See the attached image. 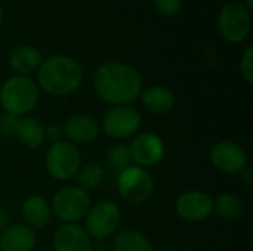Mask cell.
I'll list each match as a JSON object with an SVG mask.
<instances>
[{"label": "cell", "instance_id": "1", "mask_svg": "<svg viewBox=\"0 0 253 251\" xmlns=\"http://www.w3.org/2000/svg\"><path fill=\"white\" fill-rule=\"evenodd\" d=\"M92 84L96 95L113 107L129 105L144 90L139 71L119 61L102 62L93 72Z\"/></svg>", "mask_w": 253, "mask_h": 251}, {"label": "cell", "instance_id": "2", "mask_svg": "<svg viewBox=\"0 0 253 251\" xmlns=\"http://www.w3.org/2000/svg\"><path fill=\"white\" fill-rule=\"evenodd\" d=\"M83 81V68L68 55H52L37 68V86L50 96H68Z\"/></svg>", "mask_w": 253, "mask_h": 251}, {"label": "cell", "instance_id": "3", "mask_svg": "<svg viewBox=\"0 0 253 251\" xmlns=\"http://www.w3.org/2000/svg\"><path fill=\"white\" fill-rule=\"evenodd\" d=\"M40 89L27 75H12L0 87V105L4 112L15 117H25L39 102Z\"/></svg>", "mask_w": 253, "mask_h": 251}, {"label": "cell", "instance_id": "4", "mask_svg": "<svg viewBox=\"0 0 253 251\" xmlns=\"http://www.w3.org/2000/svg\"><path fill=\"white\" fill-rule=\"evenodd\" d=\"M44 166L53 179L68 180L74 178L82 167L80 151L74 143L68 141L52 142L46 152Z\"/></svg>", "mask_w": 253, "mask_h": 251}, {"label": "cell", "instance_id": "5", "mask_svg": "<svg viewBox=\"0 0 253 251\" xmlns=\"http://www.w3.org/2000/svg\"><path fill=\"white\" fill-rule=\"evenodd\" d=\"M218 28L228 43H243L251 33V12L245 7V3H225L218 13Z\"/></svg>", "mask_w": 253, "mask_h": 251}, {"label": "cell", "instance_id": "6", "mask_svg": "<svg viewBox=\"0 0 253 251\" xmlns=\"http://www.w3.org/2000/svg\"><path fill=\"white\" fill-rule=\"evenodd\" d=\"M117 191L126 203L142 204L154 191V179L147 169L130 166L119 173Z\"/></svg>", "mask_w": 253, "mask_h": 251}, {"label": "cell", "instance_id": "7", "mask_svg": "<svg viewBox=\"0 0 253 251\" xmlns=\"http://www.w3.org/2000/svg\"><path fill=\"white\" fill-rule=\"evenodd\" d=\"M52 212L65 223H76L82 220L90 209L89 192L80 186H67L59 189L52 200Z\"/></svg>", "mask_w": 253, "mask_h": 251}, {"label": "cell", "instance_id": "8", "mask_svg": "<svg viewBox=\"0 0 253 251\" xmlns=\"http://www.w3.org/2000/svg\"><path fill=\"white\" fill-rule=\"evenodd\" d=\"M84 217V231L87 232V235L101 241L116 232L122 215L116 203L105 200L90 207Z\"/></svg>", "mask_w": 253, "mask_h": 251}, {"label": "cell", "instance_id": "9", "mask_svg": "<svg viewBox=\"0 0 253 251\" xmlns=\"http://www.w3.org/2000/svg\"><path fill=\"white\" fill-rule=\"evenodd\" d=\"M141 127L139 112L129 105H119L110 108L102 118V129L105 135L116 141H123L133 136Z\"/></svg>", "mask_w": 253, "mask_h": 251}, {"label": "cell", "instance_id": "10", "mask_svg": "<svg viewBox=\"0 0 253 251\" xmlns=\"http://www.w3.org/2000/svg\"><path fill=\"white\" fill-rule=\"evenodd\" d=\"M129 151H130L132 161H135L138 167L147 169V167L157 166L165 158L166 146L160 136L147 132L138 135L132 141Z\"/></svg>", "mask_w": 253, "mask_h": 251}, {"label": "cell", "instance_id": "11", "mask_svg": "<svg viewBox=\"0 0 253 251\" xmlns=\"http://www.w3.org/2000/svg\"><path fill=\"white\" fill-rule=\"evenodd\" d=\"M211 163L222 173L236 175L248 166V155L245 149L231 141L216 142L209 152Z\"/></svg>", "mask_w": 253, "mask_h": 251}, {"label": "cell", "instance_id": "12", "mask_svg": "<svg viewBox=\"0 0 253 251\" xmlns=\"http://www.w3.org/2000/svg\"><path fill=\"white\" fill-rule=\"evenodd\" d=\"M175 210L179 217L190 222H199L212 215L213 200L202 191H185L176 198Z\"/></svg>", "mask_w": 253, "mask_h": 251}, {"label": "cell", "instance_id": "13", "mask_svg": "<svg viewBox=\"0 0 253 251\" xmlns=\"http://www.w3.org/2000/svg\"><path fill=\"white\" fill-rule=\"evenodd\" d=\"M53 251H93L92 240L84 228L76 223H64L55 231Z\"/></svg>", "mask_w": 253, "mask_h": 251}, {"label": "cell", "instance_id": "14", "mask_svg": "<svg viewBox=\"0 0 253 251\" xmlns=\"http://www.w3.org/2000/svg\"><path fill=\"white\" fill-rule=\"evenodd\" d=\"M62 133L67 136L68 142L74 145H87L96 141L99 135V124L93 117L73 115L65 120Z\"/></svg>", "mask_w": 253, "mask_h": 251}, {"label": "cell", "instance_id": "15", "mask_svg": "<svg viewBox=\"0 0 253 251\" xmlns=\"http://www.w3.org/2000/svg\"><path fill=\"white\" fill-rule=\"evenodd\" d=\"M34 246V229L27 225H9L0 234V251H31Z\"/></svg>", "mask_w": 253, "mask_h": 251}, {"label": "cell", "instance_id": "16", "mask_svg": "<svg viewBox=\"0 0 253 251\" xmlns=\"http://www.w3.org/2000/svg\"><path fill=\"white\" fill-rule=\"evenodd\" d=\"M142 105L153 114L165 115L173 111L176 105V98L169 87L165 86H150L141 92Z\"/></svg>", "mask_w": 253, "mask_h": 251}, {"label": "cell", "instance_id": "17", "mask_svg": "<svg viewBox=\"0 0 253 251\" xmlns=\"http://www.w3.org/2000/svg\"><path fill=\"white\" fill-rule=\"evenodd\" d=\"M43 61V55L34 46L22 44L15 47L9 55V65L16 75H27L37 71Z\"/></svg>", "mask_w": 253, "mask_h": 251}, {"label": "cell", "instance_id": "18", "mask_svg": "<svg viewBox=\"0 0 253 251\" xmlns=\"http://www.w3.org/2000/svg\"><path fill=\"white\" fill-rule=\"evenodd\" d=\"M22 217L31 229H42L50 222L52 209L43 197L33 195L22 203Z\"/></svg>", "mask_w": 253, "mask_h": 251}, {"label": "cell", "instance_id": "19", "mask_svg": "<svg viewBox=\"0 0 253 251\" xmlns=\"http://www.w3.org/2000/svg\"><path fill=\"white\" fill-rule=\"evenodd\" d=\"M15 136L25 148H30V149H36L42 146V143L46 139L43 124L37 118L27 117V115L18 120Z\"/></svg>", "mask_w": 253, "mask_h": 251}, {"label": "cell", "instance_id": "20", "mask_svg": "<svg viewBox=\"0 0 253 251\" xmlns=\"http://www.w3.org/2000/svg\"><path fill=\"white\" fill-rule=\"evenodd\" d=\"M114 251H153L147 237L136 231H123L113 241Z\"/></svg>", "mask_w": 253, "mask_h": 251}, {"label": "cell", "instance_id": "21", "mask_svg": "<svg viewBox=\"0 0 253 251\" xmlns=\"http://www.w3.org/2000/svg\"><path fill=\"white\" fill-rule=\"evenodd\" d=\"M213 210L227 220H234L237 217H240L242 212H243V204L242 200L230 192H224L219 194L216 197V200L213 201Z\"/></svg>", "mask_w": 253, "mask_h": 251}, {"label": "cell", "instance_id": "22", "mask_svg": "<svg viewBox=\"0 0 253 251\" xmlns=\"http://www.w3.org/2000/svg\"><path fill=\"white\" fill-rule=\"evenodd\" d=\"M104 179H105V172L96 163H89L83 166L82 170L79 172V186L86 192L96 189L104 182Z\"/></svg>", "mask_w": 253, "mask_h": 251}, {"label": "cell", "instance_id": "23", "mask_svg": "<svg viewBox=\"0 0 253 251\" xmlns=\"http://www.w3.org/2000/svg\"><path fill=\"white\" fill-rule=\"evenodd\" d=\"M108 164L119 173L126 170L127 167H130L132 166V157H130L129 146H126L123 143L114 145L108 151Z\"/></svg>", "mask_w": 253, "mask_h": 251}, {"label": "cell", "instance_id": "24", "mask_svg": "<svg viewBox=\"0 0 253 251\" xmlns=\"http://www.w3.org/2000/svg\"><path fill=\"white\" fill-rule=\"evenodd\" d=\"M184 0H153L154 9L163 16H175L182 9Z\"/></svg>", "mask_w": 253, "mask_h": 251}, {"label": "cell", "instance_id": "25", "mask_svg": "<svg viewBox=\"0 0 253 251\" xmlns=\"http://www.w3.org/2000/svg\"><path fill=\"white\" fill-rule=\"evenodd\" d=\"M240 74L248 84L253 83V49L248 47L240 59Z\"/></svg>", "mask_w": 253, "mask_h": 251}, {"label": "cell", "instance_id": "26", "mask_svg": "<svg viewBox=\"0 0 253 251\" xmlns=\"http://www.w3.org/2000/svg\"><path fill=\"white\" fill-rule=\"evenodd\" d=\"M18 120H19L18 117H15L12 114H7V112H3L0 115V135L4 136V138L15 136Z\"/></svg>", "mask_w": 253, "mask_h": 251}, {"label": "cell", "instance_id": "27", "mask_svg": "<svg viewBox=\"0 0 253 251\" xmlns=\"http://www.w3.org/2000/svg\"><path fill=\"white\" fill-rule=\"evenodd\" d=\"M44 135H46V138H49L52 142L62 141V136H64V133H62V127H59V126H56V124H50V126H47V127L44 129Z\"/></svg>", "mask_w": 253, "mask_h": 251}, {"label": "cell", "instance_id": "28", "mask_svg": "<svg viewBox=\"0 0 253 251\" xmlns=\"http://www.w3.org/2000/svg\"><path fill=\"white\" fill-rule=\"evenodd\" d=\"M240 180H242V183L243 185H246L248 188H251L253 185V172H252V169L251 167H245L240 173Z\"/></svg>", "mask_w": 253, "mask_h": 251}, {"label": "cell", "instance_id": "29", "mask_svg": "<svg viewBox=\"0 0 253 251\" xmlns=\"http://www.w3.org/2000/svg\"><path fill=\"white\" fill-rule=\"evenodd\" d=\"M9 225H10V219H9V216H7L4 212H1V210H0V232H3Z\"/></svg>", "mask_w": 253, "mask_h": 251}, {"label": "cell", "instance_id": "30", "mask_svg": "<svg viewBox=\"0 0 253 251\" xmlns=\"http://www.w3.org/2000/svg\"><path fill=\"white\" fill-rule=\"evenodd\" d=\"M3 22V6H1V3H0V24Z\"/></svg>", "mask_w": 253, "mask_h": 251}]
</instances>
